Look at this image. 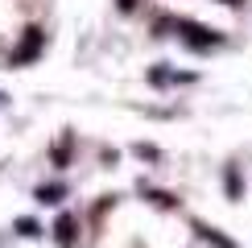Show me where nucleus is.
I'll return each mask as SVG.
<instances>
[{"mask_svg": "<svg viewBox=\"0 0 252 248\" xmlns=\"http://www.w3.org/2000/svg\"><path fill=\"white\" fill-rule=\"evenodd\" d=\"M178 33L190 41V46H198V50H207V46H215V41H219L215 29H203V25H194V21H178Z\"/></svg>", "mask_w": 252, "mask_h": 248, "instance_id": "obj_1", "label": "nucleus"}, {"mask_svg": "<svg viewBox=\"0 0 252 248\" xmlns=\"http://www.w3.org/2000/svg\"><path fill=\"white\" fill-rule=\"evenodd\" d=\"M41 29H25V41H21V50H13V66H21V62H29V58H37V50H41Z\"/></svg>", "mask_w": 252, "mask_h": 248, "instance_id": "obj_2", "label": "nucleus"}, {"mask_svg": "<svg viewBox=\"0 0 252 248\" xmlns=\"http://www.w3.org/2000/svg\"><path fill=\"white\" fill-rule=\"evenodd\" d=\"M194 232L203 236V240H211L215 248H240V244H232V240H227V236L219 232V227H207V223H194Z\"/></svg>", "mask_w": 252, "mask_h": 248, "instance_id": "obj_3", "label": "nucleus"}, {"mask_svg": "<svg viewBox=\"0 0 252 248\" xmlns=\"http://www.w3.org/2000/svg\"><path fill=\"white\" fill-rule=\"evenodd\" d=\"M54 232H58V240H62V244H70V240H75V219H70V215H62Z\"/></svg>", "mask_w": 252, "mask_h": 248, "instance_id": "obj_4", "label": "nucleus"}, {"mask_svg": "<svg viewBox=\"0 0 252 248\" xmlns=\"http://www.w3.org/2000/svg\"><path fill=\"white\" fill-rule=\"evenodd\" d=\"M62 194H66V186H41V190H37V199H41V203H58Z\"/></svg>", "mask_w": 252, "mask_h": 248, "instance_id": "obj_5", "label": "nucleus"}, {"mask_svg": "<svg viewBox=\"0 0 252 248\" xmlns=\"http://www.w3.org/2000/svg\"><path fill=\"white\" fill-rule=\"evenodd\" d=\"M17 232H21V236H37L41 227H37L33 219H17Z\"/></svg>", "mask_w": 252, "mask_h": 248, "instance_id": "obj_6", "label": "nucleus"}, {"mask_svg": "<svg viewBox=\"0 0 252 248\" xmlns=\"http://www.w3.org/2000/svg\"><path fill=\"white\" fill-rule=\"evenodd\" d=\"M223 4H240V0H223Z\"/></svg>", "mask_w": 252, "mask_h": 248, "instance_id": "obj_7", "label": "nucleus"}]
</instances>
